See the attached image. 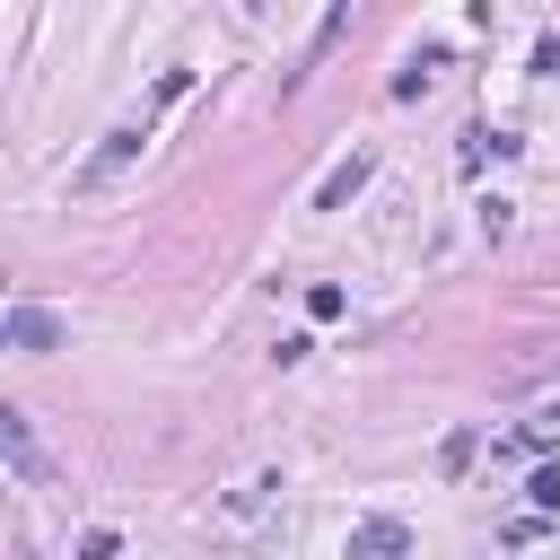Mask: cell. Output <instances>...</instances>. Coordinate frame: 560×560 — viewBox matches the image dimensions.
<instances>
[{"label":"cell","mask_w":560,"mask_h":560,"mask_svg":"<svg viewBox=\"0 0 560 560\" xmlns=\"http://www.w3.org/2000/svg\"><path fill=\"white\" fill-rule=\"evenodd\" d=\"M140 140H149V114H131V122H114V131H105V149H96V158L79 166V192H96L105 175H122V166L140 158Z\"/></svg>","instance_id":"6da1fadb"},{"label":"cell","mask_w":560,"mask_h":560,"mask_svg":"<svg viewBox=\"0 0 560 560\" xmlns=\"http://www.w3.org/2000/svg\"><path fill=\"white\" fill-rule=\"evenodd\" d=\"M9 350H26V359H44V350H61V315L52 306H9Z\"/></svg>","instance_id":"7a4b0ae2"},{"label":"cell","mask_w":560,"mask_h":560,"mask_svg":"<svg viewBox=\"0 0 560 560\" xmlns=\"http://www.w3.org/2000/svg\"><path fill=\"white\" fill-rule=\"evenodd\" d=\"M280 490H289L280 472H254V481H236V490H228V499H219L210 516H219V525H254V516H262V508H271Z\"/></svg>","instance_id":"3957f363"},{"label":"cell","mask_w":560,"mask_h":560,"mask_svg":"<svg viewBox=\"0 0 560 560\" xmlns=\"http://www.w3.org/2000/svg\"><path fill=\"white\" fill-rule=\"evenodd\" d=\"M0 446H9L18 481H44V455H35V429H26V411H0Z\"/></svg>","instance_id":"277c9868"},{"label":"cell","mask_w":560,"mask_h":560,"mask_svg":"<svg viewBox=\"0 0 560 560\" xmlns=\"http://www.w3.org/2000/svg\"><path fill=\"white\" fill-rule=\"evenodd\" d=\"M394 551H402V525H394V516H376V525L350 534V560H394Z\"/></svg>","instance_id":"5b68a950"},{"label":"cell","mask_w":560,"mask_h":560,"mask_svg":"<svg viewBox=\"0 0 560 560\" xmlns=\"http://www.w3.org/2000/svg\"><path fill=\"white\" fill-rule=\"evenodd\" d=\"M368 166H376V158H368V149H350V166H332V175H324V192H315V210H332V201H350Z\"/></svg>","instance_id":"8992f818"},{"label":"cell","mask_w":560,"mask_h":560,"mask_svg":"<svg viewBox=\"0 0 560 560\" xmlns=\"http://www.w3.org/2000/svg\"><path fill=\"white\" fill-rule=\"evenodd\" d=\"M525 438H534V446L560 438V402H534V411H525Z\"/></svg>","instance_id":"52a82bcc"},{"label":"cell","mask_w":560,"mask_h":560,"mask_svg":"<svg viewBox=\"0 0 560 560\" xmlns=\"http://www.w3.org/2000/svg\"><path fill=\"white\" fill-rule=\"evenodd\" d=\"M18 560H35V551H18Z\"/></svg>","instance_id":"ba28073f"}]
</instances>
